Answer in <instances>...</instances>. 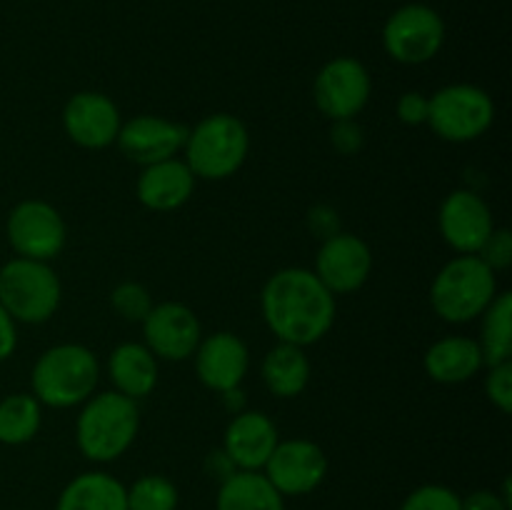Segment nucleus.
I'll return each instance as SVG.
<instances>
[{
	"label": "nucleus",
	"mask_w": 512,
	"mask_h": 510,
	"mask_svg": "<svg viewBox=\"0 0 512 510\" xmlns=\"http://www.w3.org/2000/svg\"><path fill=\"white\" fill-rule=\"evenodd\" d=\"M400 510H460V495L448 485L428 483L408 493Z\"/></svg>",
	"instance_id": "obj_29"
},
{
	"label": "nucleus",
	"mask_w": 512,
	"mask_h": 510,
	"mask_svg": "<svg viewBox=\"0 0 512 510\" xmlns=\"http://www.w3.org/2000/svg\"><path fill=\"white\" fill-rule=\"evenodd\" d=\"M363 128L353 120H333V128H330V143L338 153L343 155H355L363 148Z\"/></svg>",
	"instance_id": "obj_33"
},
{
	"label": "nucleus",
	"mask_w": 512,
	"mask_h": 510,
	"mask_svg": "<svg viewBox=\"0 0 512 510\" xmlns=\"http://www.w3.org/2000/svg\"><path fill=\"white\" fill-rule=\"evenodd\" d=\"M310 375H313V365L300 345L278 343L265 353L263 363H260V378H263L265 388L280 400H293L305 393Z\"/></svg>",
	"instance_id": "obj_22"
},
{
	"label": "nucleus",
	"mask_w": 512,
	"mask_h": 510,
	"mask_svg": "<svg viewBox=\"0 0 512 510\" xmlns=\"http://www.w3.org/2000/svg\"><path fill=\"white\" fill-rule=\"evenodd\" d=\"M250 153V133L238 115L213 113L188 130L185 163L195 178L228 180L245 165Z\"/></svg>",
	"instance_id": "obj_5"
},
{
	"label": "nucleus",
	"mask_w": 512,
	"mask_h": 510,
	"mask_svg": "<svg viewBox=\"0 0 512 510\" xmlns=\"http://www.w3.org/2000/svg\"><path fill=\"white\" fill-rule=\"evenodd\" d=\"M370 93H373V80L368 68L350 55L328 60L315 75V108L328 120H353L370 103Z\"/></svg>",
	"instance_id": "obj_10"
},
{
	"label": "nucleus",
	"mask_w": 512,
	"mask_h": 510,
	"mask_svg": "<svg viewBox=\"0 0 512 510\" xmlns=\"http://www.w3.org/2000/svg\"><path fill=\"white\" fill-rule=\"evenodd\" d=\"M310 228H313L323 240L338 233V218H335V210L330 208L310 210Z\"/></svg>",
	"instance_id": "obj_36"
},
{
	"label": "nucleus",
	"mask_w": 512,
	"mask_h": 510,
	"mask_svg": "<svg viewBox=\"0 0 512 510\" xmlns=\"http://www.w3.org/2000/svg\"><path fill=\"white\" fill-rule=\"evenodd\" d=\"M15 348H18V323L0 305V363H5Z\"/></svg>",
	"instance_id": "obj_35"
},
{
	"label": "nucleus",
	"mask_w": 512,
	"mask_h": 510,
	"mask_svg": "<svg viewBox=\"0 0 512 510\" xmlns=\"http://www.w3.org/2000/svg\"><path fill=\"white\" fill-rule=\"evenodd\" d=\"M63 285L50 263L10 258L0 268V305L15 323H48L60 308Z\"/></svg>",
	"instance_id": "obj_6"
},
{
	"label": "nucleus",
	"mask_w": 512,
	"mask_h": 510,
	"mask_svg": "<svg viewBox=\"0 0 512 510\" xmlns=\"http://www.w3.org/2000/svg\"><path fill=\"white\" fill-rule=\"evenodd\" d=\"M195 375L213 393L240 388L250 368V350L240 335L230 330L205 335L193 353Z\"/></svg>",
	"instance_id": "obj_17"
},
{
	"label": "nucleus",
	"mask_w": 512,
	"mask_h": 510,
	"mask_svg": "<svg viewBox=\"0 0 512 510\" xmlns=\"http://www.w3.org/2000/svg\"><path fill=\"white\" fill-rule=\"evenodd\" d=\"M445 45V20L423 3H408L390 13L383 25V48L395 63L423 65Z\"/></svg>",
	"instance_id": "obj_9"
},
{
	"label": "nucleus",
	"mask_w": 512,
	"mask_h": 510,
	"mask_svg": "<svg viewBox=\"0 0 512 510\" xmlns=\"http://www.w3.org/2000/svg\"><path fill=\"white\" fill-rule=\"evenodd\" d=\"M440 235L460 255H478L495 230L493 210L473 190H453L438 213Z\"/></svg>",
	"instance_id": "obj_15"
},
{
	"label": "nucleus",
	"mask_w": 512,
	"mask_h": 510,
	"mask_svg": "<svg viewBox=\"0 0 512 510\" xmlns=\"http://www.w3.org/2000/svg\"><path fill=\"white\" fill-rule=\"evenodd\" d=\"M313 273L333 295L355 293L373 273V250L360 235L338 230L320 245Z\"/></svg>",
	"instance_id": "obj_13"
},
{
	"label": "nucleus",
	"mask_w": 512,
	"mask_h": 510,
	"mask_svg": "<svg viewBox=\"0 0 512 510\" xmlns=\"http://www.w3.org/2000/svg\"><path fill=\"white\" fill-rule=\"evenodd\" d=\"M188 130V125L160 118V115H135L120 125L115 145L130 163L145 168L160 160L178 158L188 140Z\"/></svg>",
	"instance_id": "obj_16"
},
{
	"label": "nucleus",
	"mask_w": 512,
	"mask_h": 510,
	"mask_svg": "<svg viewBox=\"0 0 512 510\" xmlns=\"http://www.w3.org/2000/svg\"><path fill=\"white\" fill-rule=\"evenodd\" d=\"M110 305H113L115 313L120 315L128 323H143L145 315L153 310V295L145 285L133 283V280H125V283L115 285L113 293H110Z\"/></svg>",
	"instance_id": "obj_28"
},
{
	"label": "nucleus",
	"mask_w": 512,
	"mask_h": 510,
	"mask_svg": "<svg viewBox=\"0 0 512 510\" xmlns=\"http://www.w3.org/2000/svg\"><path fill=\"white\" fill-rule=\"evenodd\" d=\"M138 430V400L125 398L118 390H105L83 403L75 420V445L90 463H113L135 443Z\"/></svg>",
	"instance_id": "obj_2"
},
{
	"label": "nucleus",
	"mask_w": 512,
	"mask_h": 510,
	"mask_svg": "<svg viewBox=\"0 0 512 510\" xmlns=\"http://www.w3.org/2000/svg\"><path fill=\"white\" fill-rule=\"evenodd\" d=\"M100 363L90 348L80 343H60L43 350L30 370L35 400L48 408H75L95 393Z\"/></svg>",
	"instance_id": "obj_3"
},
{
	"label": "nucleus",
	"mask_w": 512,
	"mask_h": 510,
	"mask_svg": "<svg viewBox=\"0 0 512 510\" xmlns=\"http://www.w3.org/2000/svg\"><path fill=\"white\" fill-rule=\"evenodd\" d=\"M143 343L158 360L183 363L193 358L195 348L203 340V325L198 315L183 303L165 300L153 305L143 323Z\"/></svg>",
	"instance_id": "obj_12"
},
{
	"label": "nucleus",
	"mask_w": 512,
	"mask_h": 510,
	"mask_svg": "<svg viewBox=\"0 0 512 510\" xmlns=\"http://www.w3.org/2000/svg\"><path fill=\"white\" fill-rule=\"evenodd\" d=\"M5 238L18 258L50 263L68 243V225L55 205L45 200H20L5 220Z\"/></svg>",
	"instance_id": "obj_8"
},
{
	"label": "nucleus",
	"mask_w": 512,
	"mask_h": 510,
	"mask_svg": "<svg viewBox=\"0 0 512 510\" xmlns=\"http://www.w3.org/2000/svg\"><path fill=\"white\" fill-rule=\"evenodd\" d=\"M428 110H430V98L420 90H410V93L400 95L398 105H395V113L398 120L405 125H425L428 123Z\"/></svg>",
	"instance_id": "obj_32"
},
{
	"label": "nucleus",
	"mask_w": 512,
	"mask_h": 510,
	"mask_svg": "<svg viewBox=\"0 0 512 510\" xmlns=\"http://www.w3.org/2000/svg\"><path fill=\"white\" fill-rule=\"evenodd\" d=\"M128 510H178V485L160 473L140 475L133 485H125Z\"/></svg>",
	"instance_id": "obj_27"
},
{
	"label": "nucleus",
	"mask_w": 512,
	"mask_h": 510,
	"mask_svg": "<svg viewBox=\"0 0 512 510\" xmlns=\"http://www.w3.org/2000/svg\"><path fill=\"white\" fill-rule=\"evenodd\" d=\"M498 273L480 255L448 260L430 285V308L450 325L473 323L498 295Z\"/></svg>",
	"instance_id": "obj_4"
},
{
	"label": "nucleus",
	"mask_w": 512,
	"mask_h": 510,
	"mask_svg": "<svg viewBox=\"0 0 512 510\" xmlns=\"http://www.w3.org/2000/svg\"><path fill=\"white\" fill-rule=\"evenodd\" d=\"M512 505L498 490H473L460 498V510H510Z\"/></svg>",
	"instance_id": "obj_34"
},
{
	"label": "nucleus",
	"mask_w": 512,
	"mask_h": 510,
	"mask_svg": "<svg viewBox=\"0 0 512 510\" xmlns=\"http://www.w3.org/2000/svg\"><path fill=\"white\" fill-rule=\"evenodd\" d=\"M328 455L318 443L305 438L280 440L265 463L263 473L283 498H300L323 485L328 478Z\"/></svg>",
	"instance_id": "obj_11"
},
{
	"label": "nucleus",
	"mask_w": 512,
	"mask_h": 510,
	"mask_svg": "<svg viewBox=\"0 0 512 510\" xmlns=\"http://www.w3.org/2000/svg\"><path fill=\"white\" fill-rule=\"evenodd\" d=\"M215 510H285V498L263 470H235L220 483Z\"/></svg>",
	"instance_id": "obj_24"
},
{
	"label": "nucleus",
	"mask_w": 512,
	"mask_h": 510,
	"mask_svg": "<svg viewBox=\"0 0 512 510\" xmlns=\"http://www.w3.org/2000/svg\"><path fill=\"white\" fill-rule=\"evenodd\" d=\"M485 395L490 403L508 415L512 410V360L505 363L488 365V375H485Z\"/></svg>",
	"instance_id": "obj_30"
},
{
	"label": "nucleus",
	"mask_w": 512,
	"mask_h": 510,
	"mask_svg": "<svg viewBox=\"0 0 512 510\" xmlns=\"http://www.w3.org/2000/svg\"><path fill=\"white\" fill-rule=\"evenodd\" d=\"M43 405L33 393H13L0 400V443L25 445L40 433Z\"/></svg>",
	"instance_id": "obj_26"
},
{
	"label": "nucleus",
	"mask_w": 512,
	"mask_h": 510,
	"mask_svg": "<svg viewBox=\"0 0 512 510\" xmlns=\"http://www.w3.org/2000/svg\"><path fill=\"white\" fill-rule=\"evenodd\" d=\"M478 345L485 368L512 360V295L508 290L495 295L493 303L480 315Z\"/></svg>",
	"instance_id": "obj_25"
},
{
	"label": "nucleus",
	"mask_w": 512,
	"mask_h": 510,
	"mask_svg": "<svg viewBox=\"0 0 512 510\" xmlns=\"http://www.w3.org/2000/svg\"><path fill=\"white\" fill-rule=\"evenodd\" d=\"M423 368L430 380L443 385H460L485 368L478 340L468 335H448L425 350Z\"/></svg>",
	"instance_id": "obj_20"
},
{
	"label": "nucleus",
	"mask_w": 512,
	"mask_h": 510,
	"mask_svg": "<svg viewBox=\"0 0 512 510\" xmlns=\"http://www.w3.org/2000/svg\"><path fill=\"white\" fill-rule=\"evenodd\" d=\"M55 510H128L125 485L105 470H88L60 490Z\"/></svg>",
	"instance_id": "obj_23"
},
{
	"label": "nucleus",
	"mask_w": 512,
	"mask_h": 510,
	"mask_svg": "<svg viewBox=\"0 0 512 510\" xmlns=\"http://www.w3.org/2000/svg\"><path fill=\"white\" fill-rule=\"evenodd\" d=\"M195 175L188 163L180 158L160 160V163L145 165L135 183V195L140 205L153 213H173L183 208L195 193Z\"/></svg>",
	"instance_id": "obj_19"
},
{
	"label": "nucleus",
	"mask_w": 512,
	"mask_h": 510,
	"mask_svg": "<svg viewBox=\"0 0 512 510\" xmlns=\"http://www.w3.org/2000/svg\"><path fill=\"white\" fill-rule=\"evenodd\" d=\"M260 310L278 343L308 348L330 333L338 303L310 268H283L265 280Z\"/></svg>",
	"instance_id": "obj_1"
},
{
	"label": "nucleus",
	"mask_w": 512,
	"mask_h": 510,
	"mask_svg": "<svg viewBox=\"0 0 512 510\" xmlns=\"http://www.w3.org/2000/svg\"><path fill=\"white\" fill-rule=\"evenodd\" d=\"M495 120V103L483 88L470 83L445 85L430 95L428 123L440 140L473 143L483 138Z\"/></svg>",
	"instance_id": "obj_7"
},
{
	"label": "nucleus",
	"mask_w": 512,
	"mask_h": 510,
	"mask_svg": "<svg viewBox=\"0 0 512 510\" xmlns=\"http://www.w3.org/2000/svg\"><path fill=\"white\" fill-rule=\"evenodd\" d=\"M158 358L145 343H120L108 358V378L113 390L130 400H143L158 385Z\"/></svg>",
	"instance_id": "obj_21"
},
{
	"label": "nucleus",
	"mask_w": 512,
	"mask_h": 510,
	"mask_svg": "<svg viewBox=\"0 0 512 510\" xmlns=\"http://www.w3.org/2000/svg\"><path fill=\"white\" fill-rule=\"evenodd\" d=\"M278 443V428L263 410H240L225 428L220 450L235 470H263Z\"/></svg>",
	"instance_id": "obj_18"
},
{
	"label": "nucleus",
	"mask_w": 512,
	"mask_h": 510,
	"mask_svg": "<svg viewBox=\"0 0 512 510\" xmlns=\"http://www.w3.org/2000/svg\"><path fill=\"white\" fill-rule=\"evenodd\" d=\"M120 125H123V118H120L118 105L98 90H80L63 108L65 135L78 148H110L118 140Z\"/></svg>",
	"instance_id": "obj_14"
},
{
	"label": "nucleus",
	"mask_w": 512,
	"mask_h": 510,
	"mask_svg": "<svg viewBox=\"0 0 512 510\" xmlns=\"http://www.w3.org/2000/svg\"><path fill=\"white\" fill-rule=\"evenodd\" d=\"M480 258L485 260L488 268H493L495 273H503L512 265V235L508 228H495L490 233V238L485 240V245L480 248Z\"/></svg>",
	"instance_id": "obj_31"
},
{
	"label": "nucleus",
	"mask_w": 512,
	"mask_h": 510,
	"mask_svg": "<svg viewBox=\"0 0 512 510\" xmlns=\"http://www.w3.org/2000/svg\"><path fill=\"white\" fill-rule=\"evenodd\" d=\"M205 473H208L210 478L223 483L225 478H230V475L235 473V465L230 463V458L223 453V450H213V453L205 458Z\"/></svg>",
	"instance_id": "obj_37"
}]
</instances>
